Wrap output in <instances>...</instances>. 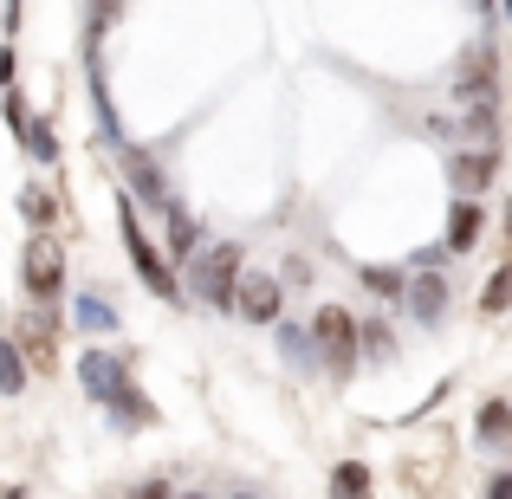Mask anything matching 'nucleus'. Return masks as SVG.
<instances>
[{"label": "nucleus", "instance_id": "f257e3e1", "mask_svg": "<svg viewBox=\"0 0 512 499\" xmlns=\"http://www.w3.org/2000/svg\"><path fill=\"white\" fill-rule=\"evenodd\" d=\"M117 234H124V253H130V266H137V279H143V286H150L163 305L182 299V279H175V266L163 260V247H156V240L143 234L137 201H130V195H117Z\"/></svg>", "mask_w": 512, "mask_h": 499}, {"label": "nucleus", "instance_id": "f03ea898", "mask_svg": "<svg viewBox=\"0 0 512 499\" xmlns=\"http://www.w3.org/2000/svg\"><path fill=\"white\" fill-rule=\"evenodd\" d=\"M240 240H221V247H201L195 260H188V286H195L201 305H214V312H234L240 305Z\"/></svg>", "mask_w": 512, "mask_h": 499}, {"label": "nucleus", "instance_id": "7ed1b4c3", "mask_svg": "<svg viewBox=\"0 0 512 499\" xmlns=\"http://www.w3.org/2000/svg\"><path fill=\"white\" fill-rule=\"evenodd\" d=\"M312 337H318V357H325L338 376H350V370H357V357H363V325L344 312V305H318V318H312Z\"/></svg>", "mask_w": 512, "mask_h": 499}, {"label": "nucleus", "instance_id": "20e7f679", "mask_svg": "<svg viewBox=\"0 0 512 499\" xmlns=\"http://www.w3.org/2000/svg\"><path fill=\"white\" fill-rule=\"evenodd\" d=\"M20 273H26V292H33L39 305H59L65 299V247L52 234H33V240H26Z\"/></svg>", "mask_w": 512, "mask_h": 499}, {"label": "nucleus", "instance_id": "39448f33", "mask_svg": "<svg viewBox=\"0 0 512 499\" xmlns=\"http://www.w3.org/2000/svg\"><path fill=\"white\" fill-rule=\"evenodd\" d=\"M78 383H85V396L98 402V409H111L117 389L130 383V363L117 357V350H85V357H78Z\"/></svg>", "mask_w": 512, "mask_h": 499}, {"label": "nucleus", "instance_id": "423d86ee", "mask_svg": "<svg viewBox=\"0 0 512 499\" xmlns=\"http://www.w3.org/2000/svg\"><path fill=\"white\" fill-rule=\"evenodd\" d=\"M279 305H286V286H279L273 273H247L240 279V305L234 312L247 318V325H279Z\"/></svg>", "mask_w": 512, "mask_h": 499}, {"label": "nucleus", "instance_id": "0eeeda50", "mask_svg": "<svg viewBox=\"0 0 512 499\" xmlns=\"http://www.w3.org/2000/svg\"><path fill=\"white\" fill-rule=\"evenodd\" d=\"M124 175H130V201L143 195V208H156V214H163L169 201H175V195H169V175L156 169L143 150H124Z\"/></svg>", "mask_w": 512, "mask_h": 499}, {"label": "nucleus", "instance_id": "6e6552de", "mask_svg": "<svg viewBox=\"0 0 512 499\" xmlns=\"http://www.w3.org/2000/svg\"><path fill=\"white\" fill-rule=\"evenodd\" d=\"M493 175H500V150H461V156L448 163V182L461 188V201H474L480 188L493 182Z\"/></svg>", "mask_w": 512, "mask_h": 499}, {"label": "nucleus", "instance_id": "1a4fd4ad", "mask_svg": "<svg viewBox=\"0 0 512 499\" xmlns=\"http://www.w3.org/2000/svg\"><path fill=\"white\" fill-rule=\"evenodd\" d=\"M474 441H480L487 454H506V448H512V402H506V396H487V402H480Z\"/></svg>", "mask_w": 512, "mask_h": 499}, {"label": "nucleus", "instance_id": "9d476101", "mask_svg": "<svg viewBox=\"0 0 512 499\" xmlns=\"http://www.w3.org/2000/svg\"><path fill=\"white\" fill-rule=\"evenodd\" d=\"M480 234H487V208H480V201H454L448 208V240H441V247L448 253H474Z\"/></svg>", "mask_w": 512, "mask_h": 499}, {"label": "nucleus", "instance_id": "9b49d317", "mask_svg": "<svg viewBox=\"0 0 512 499\" xmlns=\"http://www.w3.org/2000/svg\"><path fill=\"white\" fill-rule=\"evenodd\" d=\"M402 305H409L422 325H441V318H448V279H441V273L409 279V299H402Z\"/></svg>", "mask_w": 512, "mask_h": 499}, {"label": "nucleus", "instance_id": "f8f14e48", "mask_svg": "<svg viewBox=\"0 0 512 499\" xmlns=\"http://www.w3.org/2000/svg\"><path fill=\"white\" fill-rule=\"evenodd\" d=\"M104 415H111V422L124 428V435H137V428H150V422H156V402L143 396V389H137V376H130V383L117 389V402H111Z\"/></svg>", "mask_w": 512, "mask_h": 499}, {"label": "nucleus", "instance_id": "ddd939ff", "mask_svg": "<svg viewBox=\"0 0 512 499\" xmlns=\"http://www.w3.org/2000/svg\"><path fill=\"white\" fill-rule=\"evenodd\" d=\"M163 221H169V253H175V260H195V253H201V221L182 208V201H169Z\"/></svg>", "mask_w": 512, "mask_h": 499}, {"label": "nucleus", "instance_id": "4468645a", "mask_svg": "<svg viewBox=\"0 0 512 499\" xmlns=\"http://www.w3.org/2000/svg\"><path fill=\"white\" fill-rule=\"evenodd\" d=\"M454 104H467V111H487V104H500V85H493L487 59H480L467 78H454Z\"/></svg>", "mask_w": 512, "mask_h": 499}, {"label": "nucleus", "instance_id": "2eb2a0df", "mask_svg": "<svg viewBox=\"0 0 512 499\" xmlns=\"http://www.w3.org/2000/svg\"><path fill=\"white\" fill-rule=\"evenodd\" d=\"M72 325L91 331V337H111V331H117V312L98 299V292H78V299H72Z\"/></svg>", "mask_w": 512, "mask_h": 499}, {"label": "nucleus", "instance_id": "dca6fc26", "mask_svg": "<svg viewBox=\"0 0 512 499\" xmlns=\"http://www.w3.org/2000/svg\"><path fill=\"white\" fill-rule=\"evenodd\" d=\"M279 357L299 363V370H312V363H318V337H312V325H279Z\"/></svg>", "mask_w": 512, "mask_h": 499}, {"label": "nucleus", "instance_id": "f3484780", "mask_svg": "<svg viewBox=\"0 0 512 499\" xmlns=\"http://www.w3.org/2000/svg\"><path fill=\"white\" fill-rule=\"evenodd\" d=\"M363 286H370L376 292V299H383V305H396V299H409V273H402V266H363Z\"/></svg>", "mask_w": 512, "mask_h": 499}, {"label": "nucleus", "instance_id": "a211bd4d", "mask_svg": "<svg viewBox=\"0 0 512 499\" xmlns=\"http://www.w3.org/2000/svg\"><path fill=\"white\" fill-rule=\"evenodd\" d=\"M331 499H370V467H363V461H338V467H331Z\"/></svg>", "mask_w": 512, "mask_h": 499}, {"label": "nucleus", "instance_id": "6ab92c4d", "mask_svg": "<svg viewBox=\"0 0 512 499\" xmlns=\"http://www.w3.org/2000/svg\"><path fill=\"white\" fill-rule=\"evenodd\" d=\"M20 389H26V350L0 337V396H20Z\"/></svg>", "mask_w": 512, "mask_h": 499}, {"label": "nucleus", "instance_id": "aec40b11", "mask_svg": "<svg viewBox=\"0 0 512 499\" xmlns=\"http://www.w3.org/2000/svg\"><path fill=\"white\" fill-rule=\"evenodd\" d=\"M20 150L33 156V163H59V137H52V124H46V117H33V124L20 130Z\"/></svg>", "mask_w": 512, "mask_h": 499}, {"label": "nucleus", "instance_id": "412c9836", "mask_svg": "<svg viewBox=\"0 0 512 499\" xmlns=\"http://www.w3.org/2000/svg\"><path fill=\"white\" fill-rule=\"evenodd\" d=\"M13 344H20V350H33V357H52V318H46V312H39V318H26Z\"/></svg>", "mask_w": 512, "mask_h": 499}, {"label": "nucleus", "instance_id": "4be33fe9", "mask_svg": "<svg viewBox=\"0 0 512 499\" xmlns=\"http://www.w3.org/2000/svg\"><path fill=\"white\" fill-rule=\"evenodd\" d=\"M480 312H512V266L487 279V292H480Z\"/></svg>", "mask_w": 512, "mask_h": 499}, {"label": "nucleus", "instance_id": "5701e85b", "mask_svg": "<svg viewBox=\"0 0 512 499\" xmlns=\"http://www.w3.org/2000/svg\"><path fill=\"white\" fill-rule=\"evenodd\" d=\"M389 350H396V331H389V325H363V357H376V363H383Z\"/></svg>", "mask_w": 512, "mask_h": 499}, {"label": "nucleus", "instance_id": "b1692460", "mask_svg": "<svg viewBox=\"0 0 512 499\" xmlns=\"http://www.w3.org/2000/svg\"><path fill=\"white\" fill-rule=\"evenodd\" d=\"M111 20H117V0H98L91 7V26H85V39H91V52H98V39L111 33Z\"/></svg>", "mask_w": 512, "mask_h": 499}, {"label": "nucleus", "instance_id": "393cba45", "mask_svg": "<svg viewBox=\"0 0 512 499\" xmlns=\"http://www.w3.org/2000/svg\"><path fill=\"white\" fill-rule=\"evenodd\" d=\"M20 214H26V221L39 227V234L52 227V201H46V195H20Z\"/></svg>", "mask_w": 512, "mask_h": 499}, {"label": "nucleus", "instance_id": "a878e982", "mask_svg": "<svg viewBox=\"0 0 512 499\" xmlns=\"http://www.w3.org/2000/svg\"><path fill=\"white\" fill-rule=\"evenodd\" d=\"M279 286H286V292L299 286V292H305V286H312V260H299V253H292V260H286V273H279Z\"/></svg>", "mask_w": 512, "mask_h": 499}, {"label": "nucleus", "instance_id": "bb28decb", "mask_svg": "<svg viewBox=\"0 0 512 499\" xmlns=\"http://www.w3.org/2000/svg\"><path fill=\"white\" fill-rule=\"evenodd\" d=\"M130 499H175L169 480H143V487H130Z\"/></svg>", "mask_w": 512, "mask_h": 499}, {"label": "nucleus", "instance_id": "cd10ccee", "mask_svg": "<svg viewBox=\"0 0 512 499\" xmlns=\"http://www.w3.org/2000/svg\"><path fill=\"white\" fill-rule=\"evenodd\" d=\"M487 499H512V467H500V474L487 480Z\"/></svg>", "mask_w": 512, "mask_h": 499}, {"label": "nucleus", "instance_id": "c85d7f7f", "mask_svg": "<svg viewBox=\"0 0 512 499\" xmlns=\"http://www.w3.org/2000/svg\"><path fill=\"white\" fill-rule=\"evenodd\" d=\"M13 72H20V65H13V52L0 46V98H7V91H13Z\"/></svg>", "mask_w": 512, "mask_h": 499}, {"label": "nucleus", "instance_id": "c756f323", "mask_svg": "<svg viewBox=\"0 0 512 499\" xmlns=\"http://www.w3.org/2000/svg\"><path fill=\"white\" fill-rule=\"evenodd\" d=\"M0 499H26V487H0Z\"/></svg>", "mask_w": 512, "mask_h": 499}, {"label": "nucleus", "instance_id": "7c9ffc66", "mask_svg": "<svg viewBox=\"0 0 512 499\" xmlns=\"http://www.w3.org/2000/svg\"><path fill=\"white\" fill-rule=\"evenodd\" d=\"M506 247H512V195H506Z\"/></svg>", "mask_w": 512, "mask_h": 499}, {"label": "nucleus", "instance_id": "2f4dec72", "mask_svg": "<svg viewBox=\"0 0 512 499\" xmlns=\"http://www.w3.org/2000/svg\"><path fill=\"white\" fill-rule=\"evenodd\" d=\"M500 7H506V26H512V0H500Z\"/></svg>", "mask_w": 512, "mask_h": 499}, {"label": "nucleus", "instance_id": "473e14b6", "mask_svg": "<svg viewBox=\"0 0 512 499\" xmlns=\"http://www.w3.org/2000/svg\"><path fill=\"white\" fill-rule=\"evenodd\" d=\"M188 499H208V493H188Z\"/></svg>", "mask_w": 512, "mask_h": 499}]
</instances>
